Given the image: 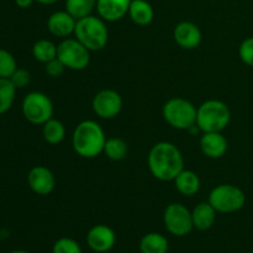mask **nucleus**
I'll return each instance as SVG.
<instances>
[{
	"label": "nucleus",
	"mask_w": 253,
	"mask_h": 253,
	"mask_svg": "<svg viewBox=\"0 0 253 253\" xmlns=\"http://www.w3.org/2000/svg\"><path fill=\"white\" fill-rule=\"evenodd\" d=\"M0 239H1V232H0Z\"/></svg>",
	"instance_id": "34"
},
{
	"label": "nucleus",
	"mask_w": 253,
	"mask_h": 253,
	"mask_svg": "<svg viewBox=\"0 0 253 253\" xmlns=\"http://www.w3.org/2000/svg\"><path fill=\"white\" fill-rule=\"evenodd\" d=\"M124 101L120 94L113 89H103L94 95L91 108L100 119H114L123 110Z\"/></svg>",
	"instance_id": "10"
},
{
	"label": "nucleus",
	"mask_w": 253,
	"mask_h": 253,
	"mask_svg": "<svg viewBox=\"0 0 253 253\" xmlns=\"http://www.w3.org/2000/svg\"><path fill=\"white\" fill-rule=\"evenodd\" d=\"M106 136L100 124L84 120L76 126L72 135L74 152L83 158H95L104 152Z\"/></svg>",
	"instance_id": "2"
},
{
	"label": "nucleus",
	"mask_w": 253,
	"mask_h": 253,
	"mask_svg": "<svg viewBox=\"0 0 253 253\" xmlns=\"http://www.w3.org/2000/svg\"><path fill=\"white\" fill-rule=\"evenodd\" d=\"M52 253H83V251L76 240L71 237H62L54 242Z\"/></svg>",
	"instance_id": "27"
},
{
	"label": "nucleus",
	"mask_w": 253,
	"mask_h": 253,
	"mask_svg": "<svg viewBox=\"0 0 253 253\" xmlns=\"http://www.w3.org/2000/svg\"><path fill=\"white\" fill-rule=\"evenodd\" d=\"M147 165L151 174L156 179L170 182L184 169V158L174 143L162 141L151 148Z\"/></svg>",
	"instance_id": "1"
},
{
	"label": "nucleus",
	"mask_w": 253,
	"mask_h": 253,
	"mask_svg": "<svg viewBox=\"0 0 253 253\" xmlns=\"http://www.w3.org/2000/svg\"><path fill=\"white\" fill-rule=\"evenodd\" d=\"M175 189L184 197H193L200 190V178L193 170L183 169L177 177L174 178Z\"/></svg>",
	"instance_id": "18"
},
{
	"label": "nucleus",
	"mask_w": 253,
	"mask_h": 253,
	"mask_svg": "<svg viewBox=\"0 0 253 253\" xmlns=\"http://www.w3.org/2000/svg\"><path fill=\"white\" fill-rule=\"evenodd\" d=\"M42 136H43L44 141L49 145H58L66 137V127H64L62 121L52 118L43 124Z\"/></svg>",
	"instance_id": "21"
},
{
	"label": "nucleus",
	"mask_w": 253,
	"mask_h": 253,
	"mask_svg": "<svg viewBox=\"0 0 253 253\" xmlns=\"http://www.w3.org/2000/svg\"><path fill=\"white\" fill-rule=\"evenodd\" d=\"M10 81L12 82V84H14L16 89L25 88L30 83V81H31V74L26 69L17 68L15 73L11 76V78H10Z\"/></svg>",
	"instance_id": "29"
},
{
	"label": "nucleus",
	"mask_w": 253,
	"mask_h": 253,
	"mask_svg": "<svg viewBox=\"0 0 253 253\" xmlns=\"http://www.w3.org/2000/svg\"><path fill=\"white\" fill-rule=\"evenodd\" d=\"M217 211L211 207L209 202L199 203L194 209L192 210V220L194 229L199 231H207L214 226L216 221Z\"/></svg>",
	"instance_id": "17"
},
{
	"label": "nucleus",
	"mask_w": 253,
	"mask_h": 253,
	"mask_svg": "<svg viewBox=\"0 0 253 253\" xmlns=\"http://www.w3.org/2000/svg\"><path fill=\"white\" fill-rule=\"evenodd\" d=\"M53 103L42 91H31L22 101V114L29 123L43 125L53 116Z\"/></svg>",
	"instance_id": "7"
},
{
	"label": "nucleus",
	"mask_w": 253,
	"mask_h": 253,
	"mask_svg": "<svg viewBox=\"0 0 253 253\" xmlns=\"http://www.w3.org/2000/svg\"><path fill=\"white\" fill-rule=\"evenodd\" d=\"M128 147L127 143L120 137L106 138L105 146H104V153L106 157L111 161H123L127 156Z\"/></svg>",
	"instance_id": "23"
},
{
	"label": "nucleus",
	"mask_w": 253,
	"mask_h": 253,
	"mask_svg": "<svg viewBox=\"0 0 253 253\" xmlns=\"http://www.w3.org/2000/svg\"><path fill=\"white\" fill-rule=\"evenodd\" d=\"M27 183L35 194L48 195L54 190L56 178L51 169L44 166H36L27 174Z\"/></svg>",
	"instance_id": "12"
},
{
	"label": "nucleus",
	"mask_w": 253,
	"mask_h": 253,
	"mask_svg": "<svg viewBox=\"0 0 253 253\" xmlns=\"http://www.w3.org/2000/svg\"><path fill=\"white\" fill-rule=\"evenodd\" d=\"M100 16L88 15L77 20L74 37L90 52L100 51L108 44L109 30Z\"/></svg>",
	"instance_id": "3"
},
{
	"label": "nucleus",
	"mask_w": 253,
	"mask_h": 253,
	"mask_svg": "<svg viewBox=\"0 0 253 253\" xmlns=\"http://www.w3.org/2000/svg\"><path fill=\"white\" fill-rule=\"evenodd\" d=\"M10 253H30V252L24 251V250H16V251H12V252H10Z\"/></svg>",
	"instance_id": "33"
},
{
	"label": "nucleus",
	"mask_w": 253,
	"mask_h": 253,
	"mask_svg": "<svg viewBox=\"0 0 253 253\" xmlns=\"http://www.w3.org/2000/svg\"><path fill=\"white\" fill-rule=\"evenodd\" d=\"M132 0H96V11L106 22H115L128 14Z\"/></svg>",
	"instance_id": "14"
},
{
	"label": "nucleus",
	"mask_w": 253,
	"mask_h": 253,
	"mask_svg": "<svg viewBox=\"0 0 253 253\" xmlns=\"http://www.w3.org/2000/svg\"><path fill=\"white\" fill-rule=\"evenodd\" d=\"M239 56L246 66L253 67V37L244 40L239 47Z\"/></svg>",
	"instance_id": "28"
},
{
	"label": "nucleus",
	"mask_w": 253,
	"mask_h": 253,
	"mask_svg": "<svg viewBox=\"0 0 253 253\" xmlns=\"http://www.w3.org/2000/svg\"><path fill=\"white\" fill-rule=\"evenodd\" d=\"M208 202L221 214H232L244 208L246 195L244 190L234 184H220L210 192Z\"/></svg>",
	"instance_id": "6"
},
{
	"label": "nucleus",
	"mask_w": 253,
	"mask_h": 253,
	"mask_svg": "<svg viewBox=\"0 0 253 253\" xmlns=\"http://www.w3.org/2000/svg\"><path fill=\"white\" fill-rule=\"evenodd\" d=\"M57 58L64 64L67 69L83 71L90 63V51L84 47L76 37H67L57 46Z\"/></svg>",
	"instance_id": "8"
},
{
	"label": "nucleus",
	"mask_w": 253,
	"mask_h": 253,
	"mask_svg": "<svg viewBox=\"0 0 253 253\" xmlns=\"http://www.w3.org/2000/svg\"><path fill=\"white\" fill-rule=\"evenodd\" d=\"M77 19H74L67 10L53 12L47 20V29L53 36L67 39L74 34Z\"/></svg>",
	"instance_id": "15"
},
{
	"label": "nucleus",
	"mask_w": 253,
	"mask_h": 253,
	"mask_svg": "<svg viewBox=\"0 0 253 253\" xmlns=\"http://www.w3.org/2000/svg\"><path fill=\"white\" fill-rule=\"evenodd\" d=\"M16 88L7 78H0V115L5 114L12 106Z\"/></svg>",
	"instance_id": "25"
},
{
	"label": "nucleus",
	"mask_w": 253,
	"mask_h": 253,
	"mask_svg": "<svg viewBox=\"0 0 253 253\" xmlns=\"http://www.w3.org/2000/svg\"><path fill=\"white\" fill-rule=\"evenodd\" d=\"M17 69L16 61L10 52L0 48V78H11Z\"/></svg>",
	"instance_id": "26"
},
{
	"label": "nucleus",
	"mask_w": 253,
	"mask_h": 253,
	"mask_svg": "<svg viewBox=\"0 0 253 253\" xmlns=\"http://www.w3.org/2000/svg\"><path fill=\"white\" fill-rule=\"evenodd\" d=\"M35 1L40 2V4H42V5H53V4H56L58 0H35Z\"/></svg>",
	"instance_id": "32"
},
{
	"label": "nucleus",
	"mask_w": 253,
	"mask_h": 253,
	"mask_svg": "<svg viewBox=\"0 0 253 253\" xmlns=\"http://www.w3.org/2000/svg\"><path fill=\"white\" fill-rule=\"evenodd\" d=\"M173 39L182 48L194 49L202 43L203 35L194 22L182 21L173 30Z\"/></svg>",
	"instance_id": "13"
},
{
	"label": "nucleus",
	"mask_w": 253,
	"mask_h": 253,
	"mask_svg": "<svg viewBox=\"0 0 253 253\" xmlns=\"http://www.w3.org/2000/svg\"><path fill=\"white\" fill-rule=\"evenodd\" d=\"M169 244L166 236L158 232H150L140 241L141 253H167Z\"/></svg>",
	"instance_id": "20"
},
{
	"label": "nucleus",
	"mask_w": 253,
	"mask_h": 253,
	"mask_svg": "<svg viewBox=\"0 0 253 253\" xmlns=\"http://www.w3.org/2000/svg\"><path fill=\"white\" fill-rule=\"evenodd\" d=\"M35 0H15V4L20 7V9H27L34 4Z\"/></svg>",
	"instance_id": "31"
},
{
	"label": "nucleus",
	"mask_w": 253,
	"mask_h": 253,
	"mask_svg": "<svg viewBox=\"0 0 253 253\" xmlns=\"http://www.w3.org/2000/svg\"><path fill=\"white\" fill-rule=\"evenodd\" d=\"M197 110L198 108L187 99L172 98L163 105L162 115L172 127L188 131L197 124Z\"/></svg>",
	"instance_id": "5"
},
{
	"label": "nucleus",
	"mask_w": 253,
	"mask_h": 253,
	"mask_svg": "<svg viewBox=\"0 0 253 253\" xmlns=\"http://www.w3.org/2000/svg\"><path fill=\"white\" fill-rule=\"evenodd\" d=\"M231 120L229 106L221 100L210 99L197 110V126L202 132H222Z\"/></svg>",
	"instance_id": "4"
},
{
	"label": "nucleus",
	"mask_w": 253,
	"mask_h": 253,
	"mask_svg": "<svg viewBox=\"0 0 253 253\" xmlns=\"http://www.w3.org/2000/svg\"><path fill=\"white\" fill-rule=\"evenodd\" d=\"M66 67L64 64L59 61L58 58H54L52 61H49L48 63L44 64V71L52 78H57V77H61L62 74L66 71Z\"/></svg>",
	"instance_id": "30"
},
{
	"label": "nucleus",
	"mask_w": 253,
	"mask_h": 253,
	"mask_svg": "<svg viewBox=\"0 0 253 253\" xmlns=\"http://www.w3.org/2000/svg\"><path fill=\"white\" fill-rule=\"evenodd\" d=\"M32 56L41 63H48L52 59L57 58V44L49 40H39L32 47Z\"/></svg>",
	"instance_id": "22"
},
{
	"label": "nucleus",
	"mask_w": 253,
	"mask_h": 253,
	"mask_svg": "<svg viewBox=\"0 0 253 253\" xmlns=\"http://www.w3.org/2000/svg\"><path fill=\"white\" fill-rule=\"evenodd\" d=\"M163 222L167 231L177 237L187 236L194 229L192 211L180 203H172L166 208Z\"/></svg>",
	"instance_id": "9"
},
{
	"label": "nucleus",
	"mask_w": 253,
	"mask_h": 253,
	"mask_svg": "<svg viewBox=\"0 0 253 253\" xmlns=\"http://www.w3.org/2000/svg\"><path fill=\"white\" fill-rule=\"evenodd\" d=\"M200 150L208 158L217 160L225 156L229 143L222 132H203L199 141Z\"/></svg>",
	"instance_id": "16"
},
{
	"label": "nucleus",
	"mask_w": 253,
	"mask_h": 253,
	"mask_svg": "<svg viewBox=\"0 0 253 253\" xmlns=\"http://www.w3.org/2000/svg\"><path fill=\"white\" fill-rule=\"evenodd\" d=\"M128 16L133 24L147 26L155 17V10L147 0H132L128 9Z\"/></svg>",
	"instance_id": "19"
},
{
	"label": "nucleus",
	"mask_w": 253,
	"mask_h": 253,
	"mask_svg": "<svg viewBox=\"0 0 253 253\" xmlns=\"http://www.w3.org/2000/svg\"><path fill=\"white\" fill-rule=\"evenodd\" d=\"M86 244L93 252H109L115 246L116 235L114 230L108 225H95L86 234Z\"/></svg>",
	"instance_id": "11"
},
{
	"label": "nucleus",
	"mask_w": 253,
	"mask_h": 253,
	"mask_svg": "<svg viewBox=\"0 0 253 253\" xmlns=\"http://www.w3.org/2000/svg\"><path fill=\"white\" fill-rule=\"evenodd\" d=\"M64 6L74 19L79 20L91 15L96 7V0H66Z\"/></svg>",
	"instance_id": "24"
}]
</instances>
